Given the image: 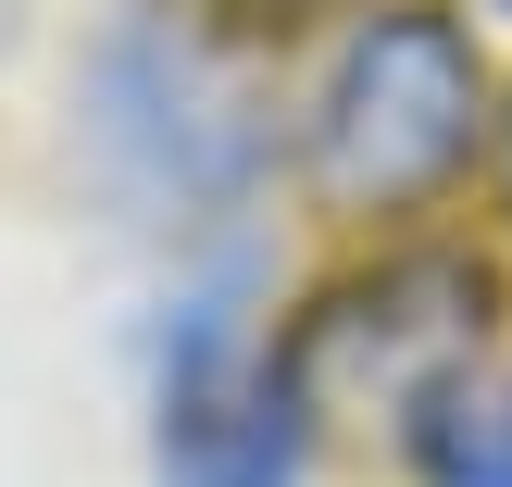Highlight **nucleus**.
<instances>
[{"mask_svg":"<svg viewBox=\"0 0 512 487\" xmlns=\"http://www.w3.org/2000/svg\"><path fill=\"white\" fill-rule=\"evenodd\" d=\"M488 125V63H475L463 13L438 0H375L313 75V188L338 213H413L450 188Z\"/></svg>","mask_w":512,"mask_h":487,"instance_id":"obj_1","label":"nucleus"},{"mask_svg":"<svg viewBox=\"0 0 512 487\" xmlns=\"http://www.w3.org/2000/svg\"><path fill=\"white\" fill-rule=\"evenodd\" d=\"M475 325H488V275H463V263H388V275H363V288L325 300V313L288 338V363H300V388H325L338 363H375L388 400H438L450 375H463Z\"/></svg>","mask_w":512,"mask_h":487,"instance_id":"obj_3","label":"nucleus"},{"mask_svg":"<svg viewBox=\"0 0 512 487\" xmlns=\"http://www.w3.org/2000/svg\"><path fill=\"white\" fill-rule=\"evenodd\" d=\"M500 13H512V0H500Z\"/></svg>","mask_w":512,"mask_h":487,"instance_id":"obj_5","label":"nucleus"},{"mask_svg":"<svg viewBox=\"0 0 512 487\" xmlns=\"http://www.w3.org/2000/svg\"><path fill=\"white\" fill-rule=\"evenodd\" d=\"M300 463H313L300 363L200 313L150 375V487H300Z\"/></svg>","mask_w":512,"mask_h":487,"instance_id":"obj_2","label":"nucleus"},{"mask_svg":"<svg viewBox=\"0 0 512 487\" xmlns=\"http://www.w3.org/2000/svg\"><path fill=\"white\" fill-rule=\"evenodd\" d=\"M400 425H413L425 487H512V375H450Z\"/></svg>","mask_w":512,"mask_h":487,"instance_id":"obj_4","label":"nucleus"}]
</instances>
